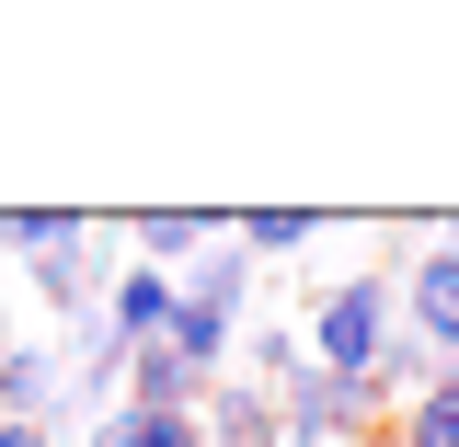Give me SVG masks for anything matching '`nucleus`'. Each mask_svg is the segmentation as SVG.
Masks as SVG:
<instances>
[{"label": "nucleus", "mask_w": 459, "mask_h": 447, "mask_svg": "<svg viewBox=\"0 0 459 447\" xmlns=\"http://www.w3.org/2000/svg\"><path fill=\"white\" fill-rule=\"evenodd\" d=\"M310 367L322 379H391L402 356V310H391V264H356V276H333L322 298H310Z\"/></svg>", "instance_id": "f257e3e1"}, {"label": "nucleus", "mask_w": 459, "mask_h": 447, "mask_svg": "<svg viewBox=\"0 0 459 447\" xmlns=\"http://www.w3.org/2000/svg\"><path fill=\"white\" fill-rule=\"evenodd\" d=\"M437 241H448V253H459V219H448V229H437Z\"/></svg>", "instance_id": "dca6fc26"}, {"label": "nucleus", "mask_w": 459, "mask_h": 447, "mask_svg": "<svg viewBox=\"0 0 459 447\" xmlns=\"http://www.w3.org/2000/svg\"><path fill=\"white\" fill-rule=\"evenodd\" d=\"M391 436L402 447H459V391L448 379H413V391L391 401Z\"/></svg>", "instance_id": "9b49d317"}, {"label": "nucleus", "mask_w": 459, "mask_h": 447, "mask_svg": "<svg viewBox=\"0 0 459 447\" xmlns=\"http://www.w3.org/2000/svg\"><path fill=\"white\" fill-rule=\"evenodd\" d=\"M126 241H138V253H150V264H195V253H207V241H219V219H195V207H150V219L126 229Z\"/></svg>", "instance_id": "f8f14e48"}, {"label": "nucleus", "mask_w": 459, "mask_h": 447, "mask_svg": "<svg viewBox=\"0 0 459 447\" xmlns=\"http://www.w3.org/2000/svg\"><path fill=\"white\" fill-rule=\"evenodd\" d=\"M172 298H184V287H172L161 264H115V276H104V322H115V344H161V333H172Z\"/></svg>", "instance_id": "423d86ee"}, {"label": "nucleus", "mask_w": 459, "mask_h": 447, "mask_svg": "<svg viewBox=\"0 0 459 447\" xmlns=\"http://www.w3.org/2000/svg\"><path fill=\"white\" fill-rule=\"evenodd\" d=\"M219 229H230V253H241V264H287V253H310V241H322L310 207H253V219H219Z\"/></svg>", "instance_id": "6e6552de"}, {"label": "nucleus", "mask_w": 459, "mask_h": 447, "mask_svg": "<svg viewBox=\"0 0 459 447\" xmlns=\"http://www.w3.org/2000/svg\"><path fill=\"white\" fill-rule=\"evenodd\" d=\"M287 447H322V436H287Z\"/></svg>", "instance_id": "a211bd4d"}, {"label": "nucleus", "mask_w": 459, "mask_h": 447, "mask_svg": "<svg viewBox=\"0 0 459 447\" xmlns=\"http://www.w3.org/2000/svg\"><path fill=\"white\" fill-rule=\"evenodd\" d=\"M172 287H184L195 310H219V322H241V310H253V264L230 253V229H219V241H207V253H195V264H184Z\"/></svg>", "instance_id": "1a4fd4ad"}, {"label": "nucleus", "mask_w": 459, "mask_h": 447, "mask_svg": "<svg viewBox=\"0 0 459 447\" xmlns=\"http://www.w3.org/2000/svg\"><path fill=\"white\" fill-rule=\"evenodd\" d=\"M69 401V356L57 344H0V425H57Z\"/></svg>", "instance_id": "20e7f679"}, {"label": "nucleus", "mask_w": 459, "mask_h": 447, "mask_svg": "<svg viewBox=\"0 0 459 447\" xmlns=\"http://www.w3.org/2000/svg\"><path fill=\"white\" fill-rule=\"evenodd\" d=\"M207 379L172 356V344H126V367H115V413H195Z\"/></svg>", "instance_id": "39448f33"}, {"label": "nucleus", "mask_w": 459, "mask_h": 447, "mask_svg": "<svg viewBox=\"0 0 459 447\" xmlns=\"http://www.w3.org/2000/svg\"><path fill=\"white\" fill-rule=\"evenodd\" d=\"M287 436H322V447H368L379 425H391V379H322V367H299L276 391Z\"/></svg>", "instance_id": "f03ea898"}, {"label": "nucleus", "mask_w": 459, "mask_h": 447, "mask_svg": "<svg viewBox=\"0 0 459 447\" xmlns=\"http://www.w3.org/2000/svg\"><path fill=\"white\" fill-rule=\"evenodd\" d=\"M368 447H402V436H391V425H379V436H368Z\"/></svg>", "instance_id": "f3484780"}, {"label": "nucleus", "mask_w": 459, "mask_h": 447, "mask_svg": "<svg viewBox=\"0 0 459 447\" xmlns=\"http://www.w3.org/2000/svg\"><path fill=\"white\" fill-rule=\"evenodd\" d=\"M195 425H207V447H287L276 391H253V379H219V391L195 401Z\"/></svg>", "instance_id": "0eeeda50"}, {"label": "nucleus", "mask_w": 459, "mask_h": 447, "mask_svg": "<svg viewBox=\"0 0 459 447\" xmlns=\"http://www.w3.org/2000/svg\"><path fill=\"white\" fill-rule=\"evenodd\" d=\"M391 310H402V344H413L425 367L459 356V253L448 241H425L413 264H391Z\"/></svg>", "instance_id": "7ed1b4c3"}, {"label": "nucleus", "mask_w": 459, "mask_h": 447, "mask_svg": "<svg viewBox=\"0 0 459 447\" xmlns=\"http://www.w3.org/2000/svg\"><path fill=\"white\" fill-rule=\"evenodd\" d=\"M299 367H310L299 322H253V333H241V356H230V379H253V391H287Z\"/></svg>", "instance_id": "9d476101"}, {"label": "nucleus", "mask_w": 459, "mask_h": 447, "mask_svg": "<svg viewBox=\"0 0 459 447\" xmlns=\"http://www.w3.org/2000/svg\"><path fill=\"white\" fill-rule=\"evenodd\" d=\"M437 379H448V391H459V356H448V367H437Z\"/></svg>", "instance_id": "2eb2a0df"}, {"label": "nucleus", "mask_w": 459, "mask_h": 447, "mask_svg": "<svg viewBox=\"0 0 459 447\" xmlns=\"http://www.w3.org/2000/svg\"><path fill=\"white\" fill-rule=\"evenodd\" d=\"M81 447H207V425L195 413H92Z\"/></svg>", "instance_id": "ddd939ff"}, {"label": "nucleus", "mask_w": 459, "mask_h": 447, "mask_svg": "<svg viewBox=\"0 0 459 447\" xmlns=\"http://www.w3.org/2000/svg\"><path fill=\"white\" fill-rule=\"evenodd\" d=\"M0 447H69L57 425H0Z\"/></svg>", "instance_id": "4468645a"}]
</instances>
